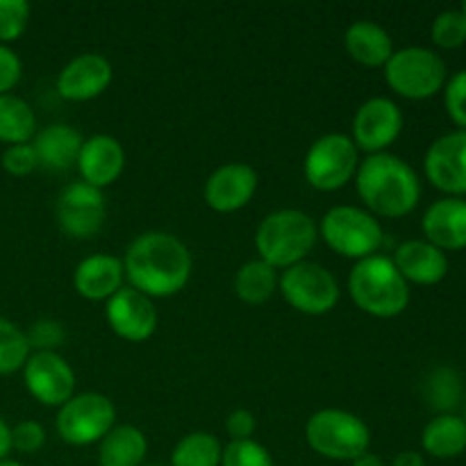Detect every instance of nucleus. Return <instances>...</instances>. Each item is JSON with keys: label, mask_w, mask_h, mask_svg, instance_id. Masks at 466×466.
I'll return each mask as SVG.
<instances>
[{"label": "nucleus", "mask_w": 466, "mask_h": 466, "mask_svg": "<svg viewBox=\"0 0 466 466\" xmlns=\"http://www.w3.org/2000/svg\"><path fill=\"white\" fill-rule=\"evenodd\" d=\"M191 253L171 232H144L123 258L130 287L148 299H168L185 289L191 276Z\"/></svg>", "instance_id": "1"}, {"label": "nucleus", "mask_w": 466, "mask_h": 466, "mask_svg": "<svg viewBox=\"0 0 466 466\" xmlns=\"http://www.w3.org/2000/svg\"><path fill=\"white\" fill-rule=\"evenodd\" d=\"M355 187L371 214L385 218L408 217L421 198V182L414 168L391 153L369 155L360 162Z\"/></svg>", "instance_id": "2"}, {"label": "nucleus", "mask_w": 466, "mask_h": 466, "mask_svg": "<svg viewBox=\"0 0 466 466\" xmlns=\"http://www.w3.org/2000/svg\"><path fill=\"white\" fill-rule=\"evenodd\" d=\"M349 294L362 312L394 319L410 305V285L387 255L358 259L349 276Z\"/></svg>", "instance_id": "3"}, {"label": "nucleus", "mask_w": 466, "mask_h": 466, "mask_svg": "<svg viewBox=\"0 0 466 466\" xmlns=\"http://www.w3.org/2000/svg\"><path fill=\"white\" fill-rule=\"evenodd\" d=\"M317 237L319 228L309 214L300 209H278L262 218L255 232V246L259 259L273 268H289L305 262Z\"/></svg>", "instance_id": "4"}, {"label": "nucleus", "mask_w": 466, "mask_h": 466, "mask_svg": "<svg viewBox=\"0 0 466 466\" xmlns=\"http://www.w3.org/2000/svg\"><path fill=\"white\" fill-rule=\"evenodd\" d=\"M305 440L309 449L321 458L337 462H353L371 446L369 426L346 410H319L305 426Z\"/></svg>", "instance_id": "5"}, {"label": "nucleus", "mask_w": 466, "mask_h": 466, "mask_svg": "<svg viewBox=\"0 0 466 466\" xmlns=\"http://www.w3.org/2000/svg\"><path fill=\"white\" fill-rule=\"evenodd\" d=\"M385 80L403 98H432L446 85V64L435 50L408 46L394 50L385 64Z\"/></svg>", "instance_id": "6"}, {"label": "nucleus", "mask_w": 466, "mask_h": 466, "mask_svg": "<svg viewBox=\"0 0 466 466\" xmlns=\"http://www.w3.org/2000/svg\"><path fill=\"white\" fill-rule=\"evenodd\" d=\"M321 237L335 253L350 259H364L382 246V228L367 209L355 205H337L321 221Z\"/></svg>", "instance_id": "7"}, {"label": "nucleus", "mask_w": 466, "mask_h": 466, "mask_svg": "<svg viewBox=\"0 0 466 466\" xmlns=\"http://www.w3.org/2000/svg\"><path fill=\"white\" fill-rule=\"evenodd\" d=\"M360 150L353 139L339 132L323 135L305 155V180L319 191H337L358 173Z\"/></svg>", "instance_id": "8"}, {"label": "nucleus", "mask_w": 466, "mask_h": 466, "mask_svg": "<svg viewBox=\"0 0 466 466\" xmlns=\"http://www.w3.org/2000/svg\"><path fill=\"white\" fill-rule=\"evenodd\" d=\"M116 408L112 400L98 391L73 396L57 412V435L71 446L100 444L105 435L114 428Z\"/></svg>", "instance_id": "9"}, {"label": "nucleus", "mask_w": 466, "mask_h": 466, "mask_svg": "<svg viewBox=\"0 0 466 466\" xmlns=\"http://www.w3.org/2000/svg\"><path fill=\"white\" fill-rule=\"evenodd\" d=\"M282 291V299L299 312L309 317H321L335 309L339 300V282L328 271L326 267L317 262H299L294 267L285 268L278 282Z\"/></svg>", "instance_id": "10"}, {"label": "nucleus", "mask_w": 466, "mask_h": 466, "mask_svg": "<svg viewBox=\"0 0 466 466\" xmlns=\"http://www.w3.org/2000/svg\"><path fill=\"white\" fill-rule=\"evenodd\" d=\"M107 218V203L103 189L86 182H71L57 198L59 228L73 239H89L98 235Z\"/></svg>", "instance_id": "11"}, {"label": "nucleus", "mask_w": 466, "mask_h": 466, "mask_svg": "<svg viewBox=\"0 0 466 466\" xmlns=\"http://www.w3.org/2000/svg\"><path fill=\"white\" fill-rule=\"evenodd\" d=\"M23 380L32 399L48 408H62L76 391V373L71 364L55 350L32 353L23 367Z\"/></svg>", "instance_id": "12"}, {"label": "nucleus", "mask_w": 466, "mask_h": 466, "mask_svg": "<svg viewBox=\"0 0 466 466\" xmlns=\"http://www.w3.org/2000/svg\"><path fill=\"white\" fill-rule=\"evenodd\" d=\"M403 114L391 98L376 96L360 105L353 116V144L367 153H385L400 137Z\"/></svg>", "instance_id": "13"}, {"label": "nucleus", "mask_w": 466, "mask_h": 466, "mask_svg": "<svg viewBox=\"0 0 466 466\" xmlns=\"http://www.w3.org/2000/svg\"><path fill=\"white\" fill-rule=\"evenodd\" d=\"M426 176L451 198L466 194V130H455L432 141L426 153Z\"/></svg>", "instance_id": "14"}, {"label": "nucleus", "mask_w": 466, "mask_h": 466, "mask_svg": "<svg viewBox=\"0 0 466 466\" xmlns=\"http://www.w3.org/2000/svg\"><path fill=\"white\" fill-rule=\"evenodd\" d=\"M107 323L121 339L146 341L157 330V309L153 299L137 291L135 287H121L107 300Z\"/></svg>", "instance_id": "15"}, {"label": "nucleus", "mask_w": 466, "mask_h": 466, "mask_svg": "<svg viewBox=\"0 0 466 466\" xmlns=\"http://www.w3.org/2000/svg\"><path fill=\"white\" fill-rule=\"evenodd\" d=\"M258 191V173L241 162L218 167L205 182V203L214 212L230 214L246 208Z\"/></svg>", "instance_id": "16"}, {"label": "nucleus", "mask_w": 466, "mask_h": 466, "mask_svg": "<svg viewBox=\"0 0 466 466\" xmlns=\"http://www.w3.org/2000/svg\"><path fill=\"white\" fill-rule=\"evenodd\" d=\"M112 82V64L98 53H85L73 57L57 76V91L73 103L94 100Z\"/></svg>", "instance_id": "17"}, {"label": "nucleus", "mask_w": 466, "mask_h": 466, "mask_svg": "<svg viewBox=\"0 0 466 466\" xmlns=\"http://www.w3.org/2000/svg\"><path fill=\"white\" fill-rule=\"evenodd\" d=\"M77 171L82 182L91 187H109L121 177L126 168V150L121 141L109 135H94L82 144L80 157H77Z\"/></svg>", "instance_id": "18"}, {"label": "nucleus", "mask_w": 466, "mask_h": 466, "mask_svg": "<svg viewBox=\"0 0 466 466\" xmlns=\"http://www.w3.org/2000/svg\"><path fill=\"white\" fill-rule=\"evenodd\" d=\"M123 259L109 253H96L82 259L73 273L76 291L86 300H109L123 287Z\"/></svg>", "instance_id": "19"}, {"label": "nucleus", "mask_w": 466, "mask_h": 466, "mask_svg": "<svg viewBox=\"0 0 466 466\" xmlns=\"http://www.w3.org/2000/svg\"><path fill=\"white\" fill-rule=\"evenodd\" d=\"M394 264L405 282L414 285H437L449 273V258L444 250L426 239H410L396 248Z\"/></svg>", "instance_id": "20"}, {"label": "nucleus", "mask_w": 466, "mask_h": 466, "mask_svg": "<svg viewBox=\"0 0 466 466\" xmlns=\"http://www.w3.org/2000/svg\"><path fill=\"white\" fill-rule=\"evenodd\" d=\"M423 235L440 250L466 248V200L449 196L432 203L423 217Z\"/></svg>", "instance_id": "21"}, {"label": "nucleus", "mask_w": 466, "mask_h": 466, "mask_svg": "<svg viewBox=\"0 0 466 466\" xmlns=\"http://www.w3.org/2000/svg\"><path fill=\"white\" fill-rule=\"evenodd\" d=\"M82 144L85 139L80 132L66 123L46 126L44 130L36 132L35 141H32L36 157H39V167L50 168V171H66V168L76 167Z\"/></svg>", "instance_id": "22"}, {"label": "nucleus", "mask_w": 466, "mask_h": 466, "mask_svg": "<svg viewBox=\"0 0 466 466\" xmlns=\"http://www.w3.org/2000/svg\"><path fill=\"white\" fill-rule=\"evenodd\" d=\"M344 46L355 62L369 68L385 66L394 55V41L390 32L373 21H355L346 30Z\"/></svg>", "instance_id": "23"}, {"label": "nucleus", "mask_w": 466, "mask_h": 466, "mask_svg": "<svg viewBox=\"0 0 466 466\" xmlns=\"http://www.w3.org/2000/svg\"><path fill=\"white\" fill-rule=\"evenodd\" d=\"M148 453L146 435L135 426H114L100 440V466H141Z\"/></svg>", "instance_id": "24"}, {"label": "nucleus", "mask_w": 466, "mask_h": 466, "mask_svg": "<svg viewBox=\"0 0 466 466\" xmlns=\"http://www.w3.org/2000/svg\"><path fill=\"white\" fill-rule=\"evenodd\" d=\"M423 451L437 460H453L466 451V421L458 414H440L421 435Z\"/></svg>", "instance_id": "25"}, {"label": "nucleus", "mask_w": 466, "mask_h": 466, "mask_svg": "<svg viewBox=\"0 0 466 466\" xmlns=\"http://www.w3.org/2000/svg\"><path fill=\"white\" fill-rule=\"evenodd\" d=\"M36 135V116L30 105L14 94L0 96V141L7 146L30 144Z\"/></svg>", "instance_id": "26"}, {"label": "nucleus", "mask_w": 466, "mask_h": 466, "mask_svg": "<svg viewBox=\"0 0 466 466\" xmlns=\"http://www.w3.org/2000/svg\"><path fill=\"white\" fill-rule=\"evenodd\" d=\"M278 268L267 264L264 259H250L237 271L235 276V294L239 300L248 305H262L276 294L278 289Z\"/></svg>", "instance_id": "27"}, {"label": "nucleus", "mask_w": 466, "mask_h": 466, "mask_svg": "<svg viewBox=\"0 0 466 466\" xmlns=\"http://www.w3.org/2000/svg\"><path fill=\"white\" fill-rule=\"evenodd\" d=\"M223 449L209 432L182 437L171 453V466H221Z\"/></svg>", "instance_id": "28"}, {"label": "nucleus", "mask_w": 466, "mask_h": 466, "mask_svg": "<svg viewBox=\"0 0 466 466\" xmlns=\"http://www.w3.org/2000/svg\"><path fill=\"white\" fill-rule=\"evenodd\" d=\"M30 355L32 349L25 332L9 319L0 317V376L23 371Z\"/></svg>", "instance_id": "29"}, {"label": "nucleus", "mask_w": 466, "mask_h": 466, "mask_svg": "<svg viewBox=\"0 0 466 466\" xmlns=\"http://www.w3.org/2000/svg\"><path fill=\"white\" fill-rule=\"evenodd\" d=\"M432 41L446 50L466 44V16L462 9H446L432 21Z\"/></svg>", "instance_id": "30"}, {"label": "nucleus", "mask_w": 466, "mask_h": 466, "mask_svg": "<svg viewBox=\"0 0 466 466\" xmlns=\"http://www.w3.org/2000/svg\"><path fill=\"white\" fill-rule=\"evenodd\" d=\"M221 466H273V460L271 453L255 440H239L223 449Z\"/></svg>", "instance_id": "31"}, {"label": "nucleus", "mask_w": 466, "mask_h": 466, "mask_svg": "<svg viewBox=\"0 0 466 466\" xmlns=\"http://www.w3.org/2000/svg\"><path fill=\"white\" fill-rule=\"evenodd\" d=\"M30 23V5L25 0H0V44L7 46L25 32Z\"/></svg>", "instance_id": "32"}, {"label": "nucleus", "mask_w": 466, "mask_h": 466, "mask_svg": "<svg viewBox=\"0 0 466 466\" xmlns=\"http://www.w3.org/2000/svg\"><path fill=\"white\" fill-rule=\"evenodd\" d=\"M460 394V380L451 369H437L435 373L428 380V399L431 405H435L437 410H451L458 405Z\"/></svg>", "instance_id": "33"}, {"label": "nucleus", "mask_w": 466, "mask_h": 466, "mask_svg": "<svg viewBox=\"0 0 466 466\" xmlns=\"http://www.w3.org/2000/svg\"><path fill=\"white\" fill-rule=\"evenodd\" d=\"M444 103L446 112L453 118L455 126H458L460 130H466V68L455 73V76L446 82Z\"/></svg>", "instance_id": "34"}, {"label": "nucleus", "mask_w": 466, "mask_h": 466, "mask_svg": "<svg viewBox=\"0 0 466 466\" xmlns=\"http://www.w3.org/2000/svg\"><path fill=\"white\" fill-rule=\"evenodd\" d=\"M3 168L9 173V176H30L35 168H39V157L35 153V146L32 144H16L7 146L3 153Z\"/></svg>", "instance_id": "35"}, {"label": "nucleus", "mask_w": 466, "mask_h": 466, "mask_svg": "<svg viewBox=\"0 0 466 466\" xmlns=\"http://www.w3.org/2000/svg\"><path fill=\"white\" fill-rule=\"evenodd\" d=\"M27 341H30V349L35 353L41 350H55L64 341V328L62 323L53 321V319H41L36 321L30 330L25 332Z\"/></svg>", "instance_id": "36"}, {"label": "nucleus", "mask_w": 466, "mask_h": 466, "mask_svg": "<svg viewBox=\"0 0 466 466\" xmlns=\"http://www.w3.org/2000/svg\"><path fill=\"white\" fill-rule=\"evenodd\" d=\"M46 444V431L39 421H21L12 428V451L32 455Z\"/></svg>", "instance_id": "37"}, {"label": "nucleus", "mask_w": 466, "mask_h": 466, "mask_svg": "<svg viewBox=\"0 0 466 466\" xmlns=\"http://www.w3.org/2000/svg\"><path fill=\"white\" fill-rule=\"evenodd\" d=\"M21 59L9 46L0 44V96L9 94L21 80Z\"/></svg>", "instance_id": "38"}, {"label": "nucleus", "mask_w": 466, "mask_h": 466, "mask_svg": "<svg viewBox=\"0 0 466 466\" xmlns=\"http://www.w3.org/2000/svg\"><path fill=\"white\" fill-rule=\"evenodd\" d=\"M226 431L232 437V441L250 440L255 432V417L250 410H235L226 419Z\"/></svg>", "instance_id": "39"}, {"label": "nucleus", "mask_w": 466, "mask_h": 466, "mask_svg": "<svg viewBox=\"0 0 466 466\" xmlns=\"http://www.w3.org/2000/svg\"><path fill=\"white\" fill-rule=\"evenodd\" d=\"M9 453H12V428L0 417V462L7 460Z\"/></svg>", "instance_id": "40"}, {"label": "nucleus", "mask_w": 466, "mask_h": 466, "mask_svg": "<svg viewBox=\"0 0 466 466\" xmlns=\"http://www.w3.org/2000/svg\"><path fill=\"white\" fill-rule=\"evenodd\" d=\"M391 466H426V460L417 451H403V453L396 455Z\"/></svg>", "instance_id": "41"}, {"label": "nucleus", "mask_w": 466, "mask_h": 466, "mask_svg": "<svg viewBox=\"0 0 466 466\" xmlns=\"http://www.w3.org/2000/svg\"><path fill=\"white\" fill-rule=\"evenodd\" d=\"M350 464H353V466H385V462H382L378 455L369 453V451L364 455H360V458H355Z\"/></svg>", "instance_id": "42"}, {"label": "nucleus", "mask_w": 466, "mask_h": 466, "mask_svg": "<svg viewBox=\"0 0 466 466\" xmlns=\"http://www.w3.org/2000/svg\"><path fill=\"white\" fill-rule=\"evenodd\" d=\"M0 466H23L21 462H14V460H3V462H0Z\"/></svg>", "instance_id": "43"}, {"label": "nucleus", "mask_w": 466, "mask_h": 466, "mask_svg": "<svg viewBox=\"0 0 466 466\" xmlns=\"http://www.w3.org/2000/svg\"><path fill=\"white\" fill-rule=\"evenodd\" d=\"M462 12H464V16H466V3H464V7H462Z\"/></svg>", "instance_id": "44"}, {"label": "nucleus", "mask_w": 466, "mask_h": 466, "mask_svg": "<svg viewBox=\"0 0 466 466\" xmlns=\"http://www.w3.org/2000/svg\"><path fill=\"white\" fill-rule=\"evenodd\" d=\"M464 421H466V410H464Z\"/></svg>", "instance_id": "45"}]
</instances>
